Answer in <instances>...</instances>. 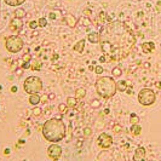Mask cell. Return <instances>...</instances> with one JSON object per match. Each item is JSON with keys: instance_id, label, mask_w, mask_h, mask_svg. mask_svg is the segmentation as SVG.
<instances>
[{"instance_id": "obj_1", "label": "cell", "mask_w": 161, "mask_h": 161, "mask_svg": "<svg viewBox=\"0 0 161 161\" xmlns=\"http://www.w3.org/2000/svg\"><path fill=\"white\" fill-rule=\"evenodd\" d=\"M99 44L105 60L120 61L129 56L136 44V37L126 23L115 21L102 28Z\"/></svg>"}, {"instance_id": "obj_2", "label": "cell", "mask_w": 161, "mask_h": 161, "mask_svg": "<svg viewBox=\"0 0 161 161\" xmlns=\"http://www.w3.org/2000/svg\"><path fill=\"white\" fill-rule=\"evenodd\" d=\"M65 124L61 119H50L43 125V136L51 143H57L65 137Z\"/></svg>"}, {"instance_id": "obj_3", "label": "cell", "mask_w": 161, "mask_h": 161, "mask_svg": "<svg viewBox=\"0 0 161 161\" xmlns=\"http://www.w3.org/2000/svg\"><path fill=\"white\" fill-rule=\"evenodd\" d=\"M96 91L97 93L103 97V98H110L115 95L116 90V82L113 78L110 76H102L98 78V80L96 81Z\"/></svg>"}, {"instance_id": "obj_4", "label": "cell", "mask_w": 161, "mask_h": 161, "mask_svg": "<svg viewBox=\"0 0 161 161\" xmlns=\"http://www.w3.org/2000/svg\"><path fill=\"white\" fill-rule=\"evenodd\" d=\"M23 87L27 93L35 95V93H39L43 90V81L38 76H29L24 80Z\"/></svg>"}, {"instance_id": "obj_5", "label": "cell", "mask_w": 161, "mask_h": 161, "mask_svg": "<svg viewBox=\"0 0 161 161\" xmlns=\"http://www.w3.org/2000/svg\"><path fill=\"white\" fill-rule=\"evenodd\" d=\"M156 101V95L153 90L150 88H142L138 93V102L144 105V107H149L151 104H154V102Z\"/></svg>"}, {"instance_id": "obj_6", "label": "cell", "mask_w": 161, "mask_h": 161, "mask_svg": "<svg viewBox=\"0 0 161 161\" xmlns=\"http://www.w3.org/2000/svg\"><path fill=\"white\" fill-rule=\"evenodd\" d=\"M6 50L12 53H17L23 49V40L18 37V35H11V37L6 38L5 41Z\"/></svg>"}, {"instance_id": "obj_7", "label": "cell", "mask_w": 161, "mask_h": 161, "mask_svg": "<svg viewBox=\"0 0 161 161\" xmlns=\"http://www.w3.org/2000/svg\"><path fill=\"white\" fill-rule=\"evenodd\" d=\"M97 146L102 149H108L113 146V138L108 133H102L97 138Z\"/></svg>"}, {"instance_id": "obj_8", "label": "cell", "mask_w": 161, "mask_h": 161, "mask_svg": "<svg viewBox=\"0 0 161 161\" xmlns=\"http://www.w3.org/2000/svg\"><path fill=\"white\" fill-rule=\"evenodd\" d=\"M47 155L50 156V159L57 161L62 156V148L60 146H57L56 143H53V144L50 146L49 149H47Z\"/></svg>"}, {"instance_id": "obj_9", "label": "cell", "mask_w": 161, "mask_h": 161, "mask_svg": "<svg viewBox=\"0 0 161 161\" xmlns=\"http://www.w3.org/2000/svg\"><path fill=\"white\" fill-rule=\"evenodd\" d=\"M22 28H23V22H22L21 18H17L16 17L15 20H12L10 22V29L12 32H21Z\"/></svg>"}, {"instance_id": "obj_10", "label": "cell", "mask_w": 161, "mask_h": 161, "mask_svg": "<svg viewBox=\"0 0 161 161\" xmlns=\"http://www.w3.org/2000/svg\"><path fill=\"white\" fill-rule=\"evenodd\" d=\"M133 161H146V149L143 147H139L136 149Z\"/></svg>"}, {"instance_id": "obj_11", "label": "cell", "mask_w": 161, "mask_h": 161, "mask_svg": "<svg viewBox=\"0 0 161 161\" xmlns=\"http://www.w3.org/2000/svg\"><path fill=\"white\" fill-rule=\"evenodd\" d=\"M87 39H88V41L92 43V44L99 43V34L98 33H90L87 35Z\"/></svg>"}, {"instance_id": "obj_12", "label": "cell", "mask_w": 161, "mask_h": 161, "mask_svg": "<svg viewBox=\"0 0 161 161\" xmlns=\"http://www.w3.org/2000/svg\"><path fill=\"white\" fill-rule=\"evenodd\" d=\"M142 49H143V52L149 53L155 49V45H154V43H144L142 45Z\"/></svg>"}, {"instance_id": "obj_13", "label": "cell", "mask_w": 161, "mask_h": 161, "mask_svg": "<svg viewBox=\"0 0 161 161\" xmlns=\"http://www.w3.org/2000/svg\"><path fill=\"white\" fill-rule=\"evenodd\" d=\"M67 24L70 28H74L76 26V18L73 15H67Z\"/></svg>"}, {"instance_id": "obj_14", "label": "cell", "mask_w": 161, "mask_h": 161, "mask_svg": "<svg viewBox=\"0 0 161 161\" xmlns=\"http://www.w3.org/2000/svg\"><path fill=\"white\" fill-rule=\"evenodd\" d=\"M40 97H39V95L38 93H35V95H30V97H29V103L32 104V105H38L39 103H40Z\"/></svg>"}, {"instance_id": "obj_15", "label": "cell", "mask_w": 161, "mask_h": 161, "mask_svg": "<svg viewBox=\"0 0 161 161\" xmlns=\"http://www.w3.org/2000/svg\"><path fill=\"white\" fill-rule=\"evenodd\" d=\"M84 46H85V39H81L80 41H78V43L74 45V50L78 51L79 53H81V52L84 51V49H85Z\"/></svg>"}, {"instance_id": "obj_16", "label": "cell", "mask_w": 161, "mask_h": 161, "mask_svg": "<svg viewBox=\"0 0 161 161\" xmlns=\"http://www.w3.org/2000/svg\"><path fill=\"white\" fill-rule=\"evenodd\" d=\"M26 0H5V3L9 5V6H20L22 5Z\"/></svg>"}, {"instance_id": "obj_17", "label": "cell", "mask_w": 161, "mask_h": 161, "mask_svg": "<svg viewBox=\"0 0 161 161\" xmlns=\"http://www.w3.org/2000/svg\"><path fill=\"white\" fill-rule=\"evenodd\" d=\"M126 88H127V84H126V81H124V80H120V81H118L116 82V90H119V91H126Z\"/></svg>"}, {"instance_id": "obj_18", "label": "cell", "mask_w": 161, "mask_h": 161, "mask_svg": "<svg viewBox=\"0 0 161 161\" xmlns=\"http://www.w3.org/2000/svg\"><path fill=\"white\" fill-rule=\"evenodd\" d=\"M75 96H76V98H84L86 96V90L84 87H79L75 91Z\"/></svg>"}, {"instance_id": "obj_19", "label": "cell", "mask_w": 161, "mask_h": 161, "mask_svg": "<svg viewBox=\"0 0 161 161\" xmlns=\"http://www.w3.org/2000/svg\"><path fill=\"white\" fill-rule=\"evenodd\" d=\"M131 132H132L135 136H138V135L142 132V127L139 126L138 124H136V125H132V127H131Z\"/></svg>"}, {"instance_id": "obj_20", "label": "cell", "mask_w": 161, "mask_h": 161, "mask_svg": "<svg viewBox=\"0 0 161 161\" xmlns=\"http://www.w3.org/2000/svg\"><path fill=\"white\" fill-rule=\"evenodd\" d=\"M67 107H76V98L75 97H68L67 98Z\"/></svg>"}, {"instance_id": "obj_21", "label": "cell", "mask_w": 161, "mask_h": 161, "mask_svg": "<svg viewBox=\"0 0 161 161\" xmlns=\"http://www.w3.org/2000/svg\"><path fill=\"white\" fill-rule=\"evenodd\" d=\"M15 16L17 17V18H22V17L26 16V11H24L23 9H17V10L15 11Z\"/></svg>"}, {"instance_id": "obj_22", "label": "cell", "mask_w": 161, "mask_h": 161, "mask_svg": "<svg viewBox=\"0 0 161 161\" xmlns=\"http://www.w3.org/2000/svg\"><path fill=\"white\" fill-rule=\"evenodd\" d=\"M130 122H131V125H136V124L139 122V118H138L136 114H131V116H130Z\"/></svg>"}, {"instance_id": "obj_23", "label": "cell", "mask_w": 161, "mask_h": 161, "mask_svg": "<svg viewBox=\"0 0 161 161\" xmlns=\"http://www.w3.org/2000/svg\"><path fill=\"white\" fill-rule=\"evenodd\" d=\"M121 74H122V71H121L120 68H114L113 69V76L119 78V76H121Z\"/></svg>"}, {"instance_id": "obj_24", "label": "cell", "mask_w": 161, "mask_h": 161, "mask_svg": "<svg viewBox=\"0 0 161 161\" xmlns=\"http://www.w3.org/2000/svg\"><path fill=\"white\" fill-rule=\"evenodd\" d=\"M38 23H39V26H40V27H45V26L47 24V20L45 18V17H43V18H40V20H39V22H38Z\"/></svg>"}, {"instance_id": "obj_25", "label": "cell", "mask_w": 161, "mask_h": 161, "mask_svg": "<svg viewBox=\"0 0 161 161\" xmlns=\"http://www.w3.org/2000/svg\"><path fill=\"white\" fill-rule=\"evenodd\" d=\"M33 114H34L35 116H40V115H41V109L39 108V107H38V108H34V109H33Z\"/></svg>"}, {"instance_id": "obj_26", "label": "cell", "mask_w": 161, "mask_h": 161, "mask_svg": "<svg viewBox=\"0 0 161 161\" xmlns=\"http://www.w3.org/2000/svg\"><path fill=\"white\" fill-rule=\"evenodd\" d=\"M84 133H85V136L90 137V136L92 135V130H91L90 127H86V129H84Z\"/></svg>"}, {"instance_id": "obj_27", "label": "cell", "mask_w": 161, "mask_h": 161, "mask_svg": "<svg viewBox=\"0 0 161 161\" xmlns=\"http://www.w3.org/2000/svg\"><path fill=\"white\" fill-rule=\"evenodd\" d=\"M95 71H96V74H102V73H103V68H102L101 65H97V67L95 68Z\"/></svg>"}, {"instance_id": "obj_28", "label": "cell", "mask_w": 161, "mask_h": 161, "mask_svg": "<svg viewBox=\"0 0 161 161\" xmlns=\"http://www.w3.org/2000/svg\"><path fill=\"white\" fill-rule=\"evenodd\" d=\"M29 27H30L32 29H35V28L38 27V22H37V21H32V22L29 23Z\"/></svg>"}, {"instance_id": "obj_29", "label": "cell", "mask_w": 161, "mask_h": 161, "mask_svg": "<svg viewBox=\"0 0 161 161\" xmlns=\"http://www.w3.org/2000/svg\"><path fill=\"white\" fill-rule=\"evenodd\" d=\"M65 109H67V104H60V112L61 113H64L65 112Z\"/></svg>"}, {"instance_id": "obj_30", "label": "cell", "mask_w": 161, "mask_h": 161, "mask_svg": "<svg viewBox=\"0 0 161 161\" xmlns=\"http://www.w3.org/2000/svg\"><path fill=\"white\" fill-rule=\"evenodd\" d=\"M105 17H107V16H105V12H104V11H102V12L99 13V18H101V22H104V21H105Z\"/></svg>"}, {"instance_id": "obj_31", "label": "cell", "mask_w": 161, "mask_h": 161, "mask_svg": "<svg viewBox=\"0 0 161 161\" xmlns=\"http://www.w3.org/2000/svg\"><path fill=\"white\" fill-rule=\"evenodd\" d=\"M92 107H93V108H98V107H99V102L98 101H93L92 102Z\"/></svg>"}, {"instance_id": "obj_32", "label": "cell", "mask_w": 161, "mask_h": 161, "mask_svg": "<svg viewBox=\"0 0 161 161\" xmlns=\"http://www.w3.org/2000/svg\"><path fill=\"white\" fill-rule=\"evenodd\" d=\"M23 58H24V61H26V62H27V61L29 62V61H30V55H26Z\"/></svg>"}, {"instance_id": "obj_33", "label": "cell", "mask_w": 161, "mask_h": 161, "mask_svg": "<svg viewBox=\"0 0 161 161\" xmlns=\"http://www.w3.org/2000/svg\"><path fill=\"white\" fill-rule=\"evenodd\" d=\"M121 130V127H120V125H116V127H114V131L115 132H119Z\"/></svg>"}, {"instance_id": "obj_34", "label": "cell", "mask_w": 161, "mask_h": 161, "mask_svg": "<svg viewBox=\"0 0 161 161\" xmlns=\"http://www.w3.org/2000/svg\"><path fill=\"white\" fill-rule=\"evenodd\" d=\"M50 18H51V20H55V18H56V15H55V13H50Z\"/></svg>"}, {"instance_id": "obj_35", "label": "cell", "mask_w": 161, "mask_h": 161, "mask_svg": "<svg viewBox=\"0 0 161 161\" xmlns=\"http://www.w3.org/2000/svg\"><path fill=\"white\" fill-rule=\"evenodd\" d=\"M11 91H12V92H16V91H17V87H16V86H12V88H11Z\"/></svg>"}, {"instance_id": "obj_36", "label": "cell", "mask_w": 161, "mask_h": 161, "mask_svg": "<svg viewBox=\"0 0 161 161\" xmlns=\"http://www.w3.org/2000/svg\"><path fill=\"white\" fill-rule=\"evenodd\" d=\"M90 13H91V12H90V11H88V10H87V11H86V10L84 11V15H87V16H90Z\"/></svg>"}, {"instance_id": "obj_37", "label": "cell", "mask_w": 161, "mask_h": 161, "mask_svg": "<svg viewBox=\"0 0 161 161\" xmlns=\"http://www.w3.org/2000/svg\"><path fill=\"white\" fill-rule=\"evenodd\" d=\"M99 61H101V62H105V61H107V60H105V57H104V56H102V57H101V60H99Z\"/></svg>"}]
</instances>
